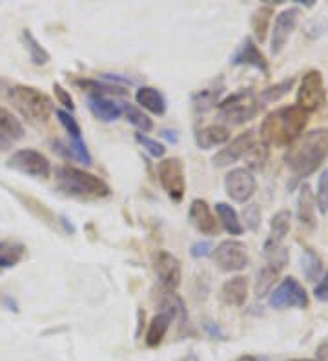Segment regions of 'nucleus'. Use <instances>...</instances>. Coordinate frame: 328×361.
<instances>
[{
	"instance_id": "f257e3e1",
	"label": "nucleus",
	"mask_w": 328,
	"mask_h": 361,
	"mask_svg": "<svg viewBox=\"0 0 328 361\" xmlns=\"http://www.w3.org/2000/svg\"><path fill=\"white\" fill-rule=\"evenodd\" d=\"M308 123V114L298 106H283L262 119L261 123V142L274 148L292 146L301 137L303 130Z\"/></svg>"
},
{
	"instance_id": "f03ea898",
	"label": "nucleus",
	"mask_w": 328,
	"mask_h": 361,
	"mask_svg": "<svg viewBox=\"0 0 328 361\" xmlns=\"http://www.w3.org/2000/svg\"><path fill=\"white\" fill-rule=\"evenodd\" d=\"M327 154L328 130H312L288 146V152L284 155V164L298 177H308L321 166Z\"/></svg>"
},
{
	"instance_id": "7ed1b4c3",
	"label": "nucleus",
	"mask_w": 328,
	"mask_h": 361,
	"mask_svg": "<svg viewBox=\"0 0 328 361\" xmlns=\"http://www.w3.org/2000/svg\"><path fill=\"white\" fill-rule=\"evenodd\" d=\"M55 183L62 194L83 201H97L111 195V188L104 179L71 164L55 168Z\"/></svg>"
},
{
	"instance_id": "20e7f679",
	"label": "nucleus",
	"mask_w": 328,
	"mask_h": 361,
	"mask_svg": "<svg viewBox=\"0 0 328 361\" xmlns=\"http://www.w3.org/2000/svg\"><path fill=\"white\" fill-rule=\"evenodd\" d=\"M6 97L15 110L33 126H42L49 121L55 111L51 99L35 86L28 84H13L6 88Z\"/></svg>"
},
{
	"instance_id": "39448f33",
	"label": "nucleus",
	"mask_w": 328,
	"mask_h": 361,
	"mask_svg": "<svg viewBox=\"0 0 328 361\" xmlns=\"http://www.w3.org/2000/svg\"><path fill=\"white\" fill-rule=\"evenodd\" d=\"M261 111L259 99L252 90H241L232 93L230 97L219 101L217 115L219 119L226 124H245L252 121Z\"/></svg>"
},
{
	"instance_id": "423d86ee",
	"label": "nucleus",
	"mask_w": 328,
	"mask_h": 361,
	"mask_svg": "<svg viewBox=\"0 0 328 361\" xmlns=\"http://www.w3.org/2000/svg\"><path fill=\"white\" fill-rule=\"evenodd\" d=\"M327 102V90H324V80L321 71L310 70L303 75L301 84L298 90V108H301L305 114H312L323 108Z\"/></svg>"
},
{
	"instance_id": "0eeeda50",
	"label": "nucleus",
	"mask_w": 328,
	"mask_h": 361,
	"mask_svg": "<svg viewBox=\"0 0 328 361\" xmlns=\"http://www.w3.org/2000/svg\"><path fill=\"white\" fill-rule=\"evenodd\" d=\"M157 177L162 190L170 195V199L177 203L183 201L186 194V173H184V164L181 159H162L157 166Z\"/></svg>"
},
{
	"instance_id": "6e6552de",
	"label": "nucleus",
	"mask_w": 328,
	"mask_h": 361,
	"mask_svg": "<svg viewBox=\"0 0 328 361\" xmlns=\"http://www.w3.org/2000/svg\"><path fill=\"white\" fill-rule=\"evenodd\" d=\"M215 264L219 270L223 272H241L248 267V248L245 243L237 241V239H226L221 241L212 252Z\"/></svg>"
},
{
	"instance_id": "1a4fd4ad",
	"label": "nucleus",
	"mask_w": 328,
	"mask_h": 361,
	"mask_svg": "<svg viewBox=\"0 0 328 361\" xmlns=\"http://www.w3.org/2000/svg\"><path fill=\"white\" fill-rule=\"evenodd\" d=\"M8 166L11 170H17L20 173L35 177V179H48L51 176V163L49 159L39 150L33 148H20L15 152L8 161Z\"/></svg>"
},
{
	"instance_id": "9d476101",
	"label": "nucleus",
	"mask_w": 328,
	"mask_h": 361,
	"mask_svg": "<svg viewBox=\"0 0 328 361\" xmlns=\"http://www.w3.org/2000/svg\"><path fill=\"white\" fill-rule=\"evenodd\" d=\"M310 303L305 286L296 278H284L276 290L270 292V305L277 310L306 309Z\"/></svg>"
},
{
	"instance_id": "9b49d317",
	"label": "nucleus",
	"mask_w": 328,
	"mask_h": 361,
	"mask_svg": "<svg viewBox=\"0 0 328 361\" xmlns=\"http://www.w3.org/2000/svg\"><path fill=\"white\" fill-rule=\"evenodd\" d=\"M299 18H301V9L299 8H286L276 17L270 37V53L274 57H277L284 49V46L288 44L290 37L298 27Z\"/></svg>"
},
{
	"instance_id": "f8f14e48",
	"label": "nucleus",
	"mask_w": 328,
	"mask_h": 361,
	"mask_svg": "<svg viewBox=\"0 0 328 361\" xmlns=\"http://www.w3.org/2000/svg\"><path fill=\"white\" fill-rule=\"evenodd\" d=\"M255 188H257V183H255L254 173L246 168H233L224 177V190L228 197L236 203H248L255 194Z\"/></svg>"
},
{
	"instance_id": "ddd939ff",
	"label": "nucleus",
	"mask_w": 328,
	"mask_h": 361,
	"mask_svg": "<svg viewBox=\"0 0 328 361\" xmlns=\"http://www.w3.org/2000/svg\"><path fill=\"white\" fill-rule=\"evenodd\" d=\"M155 276L159 279V285L164 292H175L181 285V261L170 254V252L162 250L155 256Z\"/></svg>"
},
{
	"instance_id": "4468645a",
	"label": "nucleus",
	"mask_w": 328,
	"mask_h": 361,
	"mask_svg": "<svg viewBox=\"0 0 328 361\" xmlns=\"http://www.w3.org/2000/svg\"><path fill=\"white\" fill-rule=\"evenodd\" d=\"M255 145V132L254 130H246L245 133H241L233 139L230 145H226L223 150H219L214 155L212 163L215 168H226L230 164L237 163L239 159H243L246 155V152Z\"/></svg>"
},
{
	"instance_id": "2eb2a0df",
	"label": "nucleus",
	"mask_w": 328,
	"mask_h": 361,
	"mask_svg": "<svg viewBox=\"0 0 328 361\" xmlns=\"http://www.w3.org/2000/svg\"><path fill=\"white\" fill-rule=\"evenodd\" d=\"M232 64L233 66H252L261 71V73H265V75L270 73L267 57L262 55L261 49L257 48V44H255V40L252 37H246L243 40V44L239 46V49L233 53Z\"/></svg>"
},
{
	"instance_id": "dca6fc26",
	"label": "nucleus",
	"mask_w": 328,
	"mask_h": 361,
	"mask_svg": "<svg viewBox=\"0 0 328 361\" xmlns=\"http://www.w3.org/2000/svg\"><path fill=\"white\" fill-rule=\"evenodd\" d=\"M24 124L17 115L11 114L8 108L0 106V152L13 148L18 141L24 139Z\"/></svg>"
},
{
	"instance_id": "f3484780",
	"label": "nucleus",
	"mask_w": 328,
	"mask_h": 361,
	"mask_svg": "<svg viewBox=\"0 0 328 361\" xmlns=\"http://www.w3.org/2000/svg\"><path fill=\"white\" fill-rule=\"evenodd\" d=\"M188 219L195 226L197 232H201L202 235H215L217 233L219 221L215 219L205 199H193L192 204H190Z\"/></svg>"
},
{
	"instance_id": "a211bd4d",
	"label": "nucleus",
	"mask_w": 328,
	"mask_h": 361,
	"mask_svg": "<svg viewBox=\"0 0 328 361\" xmlns=\"http://www.w3.org/2000/svg\"><path fill=\"white\" fill-rule=\"evenodd\" d=\"M87 108L102 123H114L123 115L121 104L104 95H87Z\"/></svg>"
},
{
	"instance_id": "6ab92c4d",
	"label": "nucleus",
	"mask_w": 328,
	"mask_h": 361,
	"mask_svg": "<svg viewBox=\"0 0 328 361\" xmlns=\"http://www.w3.org/2000/svg\"><path fill=\"white\" fill-rule=\"evenodd\" d=\"M248 298V279L245 276H236L228 279L221 288V301L230 307H243Z\"/></svg>"
},
{
	"instance_id": "aec40b11",
	"label": "nucleus",
	"mask_w": 328,
	"mask_h": 361,
	"mask_svg": "<svg viewBox=\"0 0 328 361\" xmlns=\"http://www.w3.org/2000/svg\"><path fill=\"white\" fill-rule=\"evenodd\" d=\"M135 101L140 106V110H146L159 117L166 114V99L153 86H140L135 93Z\"/></svg>"
},
{
	"instance_id": "412c9836",
	"label": "nucleus",
	"mask_w": 328,
	"mask_h": 361,
	"mask_svg": "<svg viewBox=\"0 0 328 361\" xmlns=\"http://www.w3.org/2000/svg\"><path fill=\"white\" fill-rule=\"evenodd\" d=\"M230 141V130L223 124H210L195 133V142L201 150H210L214 146L226 145Z\"/></svg>"
},
{
	"instance_id": "4be33fe9",
	"label": "nucleus",
	"mask_w": 328,
	"mask_h": 361,
	"mask_svg": "<svg viewBox=\"0 0 328 361\" xmlns=\"http://www.w3.org/2000/svg\"><path fill=\"white\" fill-rule=\"evenodd\" d=\"M290 223H292V212L286 210V208L274 214L270 221V235H268L267 243H265V248L283 245V239L290 232Z\"/></svg>"
},
{
	"instance_id": "5701e85b",
	"label": "nucleus",
	"mask_w": 328,
	"mask_h": 361,
	"mask_svg": "<svg viewBox=\"0 0 328 361\" xmlns=\"http://www.w3.org/2000/svg\"><path fill=\"white\" fill-rule=\"evenodd\" d=\"M298 217L299 223L308 228L315 226V197L308 183L301 185L298 197Z\"/></svg>"
},
{
	"instance_id": "b1692460",
	"label": "nucleus",
	"mask_w": 328,
	"mask_h": 361,
	"mask_svg": "<svg viewBox=\"0 0 328 361\" xmlns=\"http://www.w3.org/2000/svg\"><path fill=\"white\" fill-rule=\"evenodd\" d=\"M26 256V247L17 241H0V272L13 269Z\"/></svg>"
},
{
	"instance_id": "393cba45",
	"label": "nucleus",
	"mask_w": 328,
	"mask_h": 361,
	"mask_svg": "<svg viewBox=\"0 0 328 361\" xmlns=\"http://www.w3.org/2000/svg\"><path fill=\"white\" fill-rule=\"evenodd\" d=\"M215 214H217L219 223L223 225V228L230 235H241V233L245 232V226H243V221L239 219V214L236 212V208L230 207L228 203L215 204Z\"/></svg>"
},
{
	"instance_id": "a878e982",
	"label": "nucleus",
	"mask_w": 328,
	"mask_h": 361,
	"mask_svg": "<svg viewBox=\"0 0 328 361\" xmlns=\"http://www.w3.org/2000/svg\"><path fill=\"white\" fill-rule=\"evenodd\" d=\"M22 42H24V48H26L31 64H35V66H46V64L51 61V55L48 53V49L40 44L39 40H37V37L31 33V30H22Z\"/></svg>"
},
{
	"instance_id": "bb28decb",
	"label": "nucleus",
	"mask_w": 328,
	"mask_h": 361,
	"mask_svg": "<svg viewBox=\"0 0 328 361\" xmlns=\"http://www.w3.org/2000/svg\"><path fill=\"white\" fill-rule=\"evenodd\" d=\"M224 92V84L223 80L219 79L217 84L210 86V88H205L201 92H197L195 95L192 97L193 108L197 111H206L214 108V106L219 104V97H221V93Z\"/></svg>"
},
{
	"instance_id": "cd10ccee",
	"label": "nucleus",
	"mask_w": 328,
	"mask_h": 361,
	"mask_svg": "<svg viewBox=\"0 0 328 361\" xmlns=\"http://www.w3.org/2000/svg\"><path fill=\"white\" fill-rule=\"evenodd\" d=\"M79 88L86 90L90 95H104V97H109V95H126L128 90H124L123 86H115V84L109 82H99L95 79H75L73 80Z\"/></svg>"
},
{
	"instance_id": "c85d7f7f",
	"label": "nucleus",
	"mask_w": 328,
	"mask_h": 361,
	"mask_svg": "<svg viewBox=\"0 0 328 361\" xmlns=\"http://www.w3.org/2000/svg\"><path fill=\"white\" fill-rule=\"evenodd\" d=\"M272 15H274V8L272 6H261L254 11L252 15V31H254V37L257 39V42H265L267 39V33H268V26H270V20H272Z\"/></svg>"
},
{
	"instance_id": "c756f323",
	"label": "nucleus",
	"mask_w": 328,
	"mask_h": 361,
	"mask_svg": "<svg viewBox=\"0 0 328 361\" xmlns=\"http://www.w3.org/2000/svg\"><path fill=\"white\" fill-rule=\"evenodd\" d=\"M121 108H123V114L126 115L128 123H130L131 126H135L137 132H139V133L152 132V130H153V121L150 119V117L145 114V111L140 110L139 106L130 104V102H124V104H121Z\"/></svg>"
},
{
	"instance_id": "7c9ffc66",
	"label": "nucleus",
	"mask_w": 328,
	"mask_h": 361,
	"mask_svg": "<svg viewBox=\"0 0 328 361\" xmlns=\"http://www.w3.org/2000/svg\"><path fill=\"white\" fill-rule=\"evenodd\" d=\"M281 270L276 269V267H272V264H265L257 274V279H255V295H257L259 300L268 295L272 292V286L274 283L277 281L279 278Z\"/></svg>"
},
{
	"instance_id": "2f4dec72",
	"label": "nucleus",
	"mask_w": 328,
	"mask_h": 361,
	"mask_svg": "<svg viewBox=\"0 0 328 361\" xmlns=\"http://www.w3.org/2000/svg\"><path fill=\"white\" fill-rule=\"evenodd\" d=\"M301 270L308 281H315L323 274V259H321L314 250H305L301 256Z\"/></svg>"
},
{
	"instance_id": "473e14b6",
	"label": "nucleus",
	"mask_w": 328,
	"mask_h": 361,
	"mask_svg": "<svg viewBox=\"0 0 328 361\" xmlns=\"http://www.w3.org/2000/svg\"><path fill=\"white\" fill-rule=\"evenodd\" d=\"M268 155H270L268 146L262 145V142H255L243 157L246 161V170H261L268 161Z\"/></svg>"
},
{
	"instance_id": "72a5a7b5",
	"label": "nucleus",
	"mask_w": 328,
	"mask_h": 361,
	"mask_svg": "<svg viewBox=\"0 0 328 361\" xmlns=\"http://www.w3.org/2000/svg\"><path fill=\"white\" fill-rule=\"evenodd\" d=\"M293 82H296V79H293V77H290V79L281 80V82L274 84V86H270V88L262 90L261 95H259V99H261L262 102H277V101H281V99H283L284 95H288V92H290V90H292Z\"/></svg>"
},
{
	"instance_id": "f704fd0d",
	"label": "nucleus",
	"mask_w": 328,
	"mask_h": 361,
	"mask_svg": "<svg viewBox=\"0 0 328 361\" xmlns=\"http://www.w3.org/2000/svg\"><path fill=\"white\" fill-rule=\"evenodd\" d=\"M55 115H57L59 123L62 124V128L66 130V133L71 137V141H84L83 139V130H80L79 123L75 119L70 111L66 110H55Z\"/></svg>"
},
{
	"instance_id": "c9c22d12",
	"label": "nucleus",
	"mask_w": 328,
	"mask_h": 361,
	"mask_svg": "<svg viewBox=\"0 0 328 361\" xmlns=\"http://www.w3.org/2000/svg\"><path fill=\"white\" fill-rule=\"evenodd\" d=\"M315 208H320L321 214H328V168L321 172L317 179V192H315Z\"/></svg>"
},
{
	"instance_id": "e433bc0d",
	"label": "nucleus",
	"mask_w": 328,
	"mask_h": 361,
	"mask_svg": "<svg viewBox=\"0 0 328 361\" xmlns=\"http://www.w3.org/2000/svg\"><path fill=\"white\" fill-rule=\"evenodd\" d=\"M135 141L139 142V145L142 146V150L148 152L152 157L162 159L164 157V154H166V148H164V145H161L157 139H152V137L145 135V133H135Z\"/></svg>"
},
{
	"instance_id": "4c0bfd02",
	"label": "nucleus",
	"mask_w": 328,
	"mask_h": 361,
	"mask_svg": "<svg viewBox=\"0 0 328 361\" xmlns=\"http://www.w3.org/2000/svg\"><path fill=\"white\" fill-rule=\"evenodd\" d=\"M243 219H245L246 228L257 232L261 228V208H259V204L252 203L243 208Z\"/></svg>"
},
{
	"instance_id": "58836bf2",
	"label": "nucleus",
	"mask_w": 328,
	"mask_h": 361,
	"mask_svg": "<svg viewBox=\"0 0 328 361\" xmlns=\"http://www.w3.org/2000/svg\"><path fill=\"white\" fill-rule=\"evenodd\" d=\"M53 92H55V97H57L59 104H62L66 108V111H73L75 110V102H73V97L70 95V92L68 90H64V86L59 82L53 84Z\"/></svg>"
},
{
	"instance_id": "ea45409f",
	"label": "nucleus",
	"mask_w": 328,
	"mask_h": 361,
	"mask_svg": "<svg viewBox=\"0 0 328 361\" xmlns=\"http://www.w3.org/2000/svg\"><path fill=\"white\" fill-rule=\"evenodd\" d=\"M212 252H214V247H212L210 241H197L193 243L192 248H190V254H192V257H195V259L210 256Z\"/></svg>"
},
{
	"instance_id": "a19ab883",
	"label": "nucleus",
	"mask_w": 328,
	"mask_h": 361,
	"mask_svg": "<svg viewBox=\"0 0 328 361\" xmlns=\"http://www.w3.org/2000/svg\"><path fill=\"white\" fill-rule=\"evenodd\" d=\"M314 298L317 301H321V303H328V270L323 274V278L320 279V283L315 285Z\"/></svg>"
},
{
	"instance_id": "79ce46f5",
	"label": "nucleus",
	"mask_w": 328,
	"mask_h": 361,
	"mask_svg": "<svg viewBox=\"0 0 328 361\" xmlns=\"http://www.w3.org/2000/svg\"><path fill=\"white\" fill-rule=\"evenodd\" d=\"M315 357H317V361H328V339L317 347V350H315Z\"/></svg>"
},
{
	"instance_id": "37998d69",
	"label": "nucleus",
	"mask_w": 328,
	"mask_h": 361,
	"mask_svg": "<svg viewBox=\"0 0 328 361\" xmlns=\"http://www.w3.org/2000/svg\"><path fill=\"white\" fill-rule=\"evenodd\" d=\"M162 137H166L168 141L174 142V145H175V142H177V141H179V137H177V133L170 132V130H164V132H162Z\"/></svg>"
},
{
	"instance_id": "c03bdc74",
	"label": "nucleus",
	"mask_w": 328,
	"mask_h": 361,
	"mask_svg": "<svg viewBox=\"0 0 328 361\" xmlns=\"http://www.w3.org/2000/svg\"><path fill=\"white\" fill-rule=\"evenodd\" d=\"M237 361H261V360H259V357H255V356H250V354H246V356H241Z\"/></svg>"
},
{
	"instance_id": "a18cd8bd",
	"label": "nucleus",
	"mask_w": 328,
	"mask_h": 361,
	"mask_svg": "<svg viewBox=\"0 0 328 361\" xmlns=\"http://www.w3.org/2000/svg\"><path fill=\"white\" fill-rule=\"evenodd\" d=\"M186 361H197V357H195V356H190Z\"/></svg>"
},
{
	"instance_id": "49530a36",
	"label": "nucleus",
	"mask_w": 328,
	"mask_h": 361,
	"mask_svg": "<svg viewBox=\"0 0 328 361\" xmlns=\"http://www.w3.org/2000/svg\"><path fill=\"white\" fill-rule=\"evenodd\" d=\"M290 361H314V360H290Z\"/></svg>"
}]
</instances>
